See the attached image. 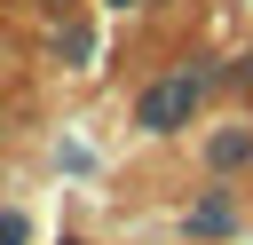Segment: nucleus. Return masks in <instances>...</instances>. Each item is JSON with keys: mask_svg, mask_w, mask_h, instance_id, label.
Returning a JSON list of instances; mask_svg holds the SVG:
<instances>
[{"mask_svg": "<svg viewBox=\"0 0 253 245\" xmlns=\"http://www.w3.org/2000/svg\"><path fill=\"white\" fill-rule=\"evenodd\" d=\"M0 245H24V221L16 213H0Z\"/></svg>", "mask_w": 253, "mask_h": 245, "instance_id": "4", "label": "nucleus"}, {"mask_svg": "<svg viewBox=\"0 0 253 245\" xmlns=\"http://www.w3.org/2000/svg\"><path fill=\"white\" fill-rule=\"evenodd\" d=\"M190 111H198V79H158V87L142 95V111H134V119H142L150 134H166V126H182Z\"/></svg>", "mask_w": 253, "mask_h": 245, "instance_id": "1", "label": "nucleus"}, {"mask_svg": "<svg viewBox=\"0 0 253 245\" xmlns=\"http://www.w3.org/2000/svg\"><path fill=\"white\" fill-rule=\"evenodd\" d=\"M245 158H253L245 134H213V166H245Z\"/></svg>", "mask_w": 253, "mask_h": 245, "instance_id": "2", "label": "nucleus"}, {"mask_svg": "<svg viewBox=\"0 0 253 245\" xmlns=\"http://www.w3.org/2000/svg\"><path fill=\"white\" fill-rule=\"evenodd\" d=\"M190 229H229V205H221V198H213V205H198V213H190Z\"/></svg>", "mask_w": 253, "mask_h": 245, "instance_id": "3", "label": "nucleus"}]
</instances>
